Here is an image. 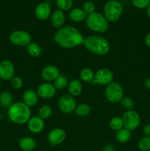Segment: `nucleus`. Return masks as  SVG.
<instances>
[{
  "mask_svg": "<svg viewBox=\"0 0 150 151\" xmlns=\"http://www.w3.org/2000/svg\"><path fill=\"white\" fill-rule=\"evenodd\" d=\"M53 40L62 48L72 49L83 44L85 38L74 27L63 26L56 31L53 35Z\"/></svg>",
  "mask_w": 150,
  "mask_h": 151,
  "instance_id": "nucleus-1",
  "label": "nucleus"
},
{
  "mask_svg": "<svg viewBox=\"0 0 150 151\" xmlns=\"http://www.w3.org/2000/svg\"><path fill=\"white\" fill-rule=\"evenodd\" d=\"M83 45L88 51L96 55H105L110 50V44L107 38L98 35H89L85 38Z\"/></svg>",
  "mask_w": 150,
  "mask_h": 151,
  "instance_id": "nucleus-2",
  "label": "nucleus"
},
{
  "mask_svg": "<svg viewBox=\"0 0 150 151\" xmlns=\"http://www.w3.org/2000/svg\"><path fill=\"white\" fill-rule=\"evenodd\" d=\"M9 119L17 125L27 123L32 116L31 109L23 102H16L13 103L7 111Z\"/></svg>",
  "mask_w": 150,
  "mask_h": 151,
  "instance_id": "nucleus-3",
  "label": "nucleus"
},
{
  "mask_svg": "<svg viewBox=\"0 0 150 151\" xmlns=\"http://www.w3.org/2000/svg\"><path fill=\"white\" fill-rule=\"evenodd\" d=\"M85 24L91 31L99 33L106 32L109 27L108 22L104 15L97 12H94L88 15L85 19Z\"/></svg>",
  "mask_w": 150,
  "mask_h": 151,
  "instance_id": "nucleus-4",
  "label": "nucleus"
},
{
  "mask_svg": "<svg viewBox=\"0 0 150 151\" xmlns=\"http://www.w3.org/2000/svg\"><path fill=\"white\" fill-rule=\"evenodd\" d=\"M123 13V5L118 0H110L104 7V16L108 22H116Z\"/></svg>",
  "mask_w": 150,
  "mask_h": 151,
  "instance_id": "nucleus-5",
  "label": "nucleus"
},
{
  "mask_svg": "<svg viewBox=\"0 0 150 151\" xmlns=\"http://www.w3.org/2000/svg\"><path fill=\"white\" fill-rule=\"evenodd\" d=\"M104 96L107 101L110 103H120L124 97L123 87L119 83L112 82L106 87L105 91H104Z\"/></svg>",
  "mask_w": 150,
  "mask_h": 151,
  "instance_id": "nucleus-6",
  "label": "nucleus"
},
{
  "mask_svg": "<svg viewBox=\"0 0 150 151\" xmlns=\"http://www.w3.org/2000/svg\"><path fill=\"white\" fill-rule=\"evenodd\" d=\"M124 128L128 131H132L138 128L141 123V116L134 110H127L122 116Z\"/></svg>",
  "mask_w": 150,
  "mask_h": 151,
  "instance_id": "nucleus-7",
  "label": "nucleus"
},
{
  "mask_svg": "<svg viewBox=\"0 0 150 151\" xmlns=\"http://www.w3.org/2000/svg\"><path fill=\"white\" fill-rule=\"evenodd\" d=\"M9 40L13 44L19 47H27L31 43L30 34L25 30H15L9 35Z\"/></svg>",
  "mask_w": 150,
  "mask_h": 151,
  "instance_id": "nucleus-8",
  "label": "nucleus"
},
{
  "mask_svg": "<svg viewBox=\"0 0 150 151\" xmlns=\"http://www.w3.org/2000/svg\"><path fill=\"white\" fill-rule=\"evenodd\" d=\"M58 107L60 110L64 114H71L74 112L76 107V103L74 97L69 94L62 95L58 100Z\"/></svg>",
  "mask_w": 150,
  "mask_h": 151,
  "instance_id": "nucleus-9",
  "label": "nucleus"
},
{
  "mask_svg": "<svg viewBox=\"0 0 150 151\" xmlns=\"http://www.w3.org/2000/svg\"><path fill=\"white\" fill-rule=\"evenodd\" d=\"M113 73L110 69L107 68H102L96 71L92 84L107 86L113 82Z\"/></svg>",
  "mask_w": 150,
  "mask_h": 151,
  "instance_id": "nucleus-10",
  "label": "nucleus"
},
{
  "mask_svg": "<svg viewBox=\"0 0 150 151\" xmlns=\"http://www.w3.org/2000/svg\"><path fill=\"white\" fill-rule=\"evenodd\" d=\"M15 76L14 64L9 60L0 62V78L3 81H10Z\"/></svg>",
  "mask_w": 150,
  "mask_h": 151,
  "instance_id": "nucleus-11",
  "label": "nucleus"
},
{
  "mask_svg": "<svg viewBox=\"0 0 150 151\" xmlns=\"http://www.w3.org/2000/svg\"><path fill=\"white\" fill-rule=\"evenodd\" d=\"M57 89L54 86L52 83L48 82H45L38 86L37 88V94L38 97L42 99H51L55 95Z\"/></svg>",
  "mask_w": 150,
  "mask_h": 151,
  "instance_id": "nucleus-12",
  "label": "nucleus"
},
{
  "mask_svg": "<svg viewBox=\"0 0 150 151\" xmlns=\"http://www.w3.org/2000/svg\"><path fill=\"white\" fill-rule=\"evenodd\" d=\"M66 137V132L60 128H56L51 130L48 134V141L51 146H57L62 144Z\"/></svg>",
  "mask_w": 150,
  "mask_h": 151,
  "instance_id": "nucleus-13",
  "label": "nucleus"
},
{
  "mask_svg": "<svg viewBox=\"0 0 150 151\" xmlns=\"http://www.w3.org/2000/svg\"><path fill=\"white\" fill-rule=\"evenodd\" d=\"M60 75V70L54 65H49L44 67L41 71V77L46 82H54Z\"/></svg>",
  "mask_w": 150,
  "mask_h": 151,
  "instance_id": "nucleus-14",
  "label": "nucleus"
},
{
  "mask_svg": "<svg viewBox=\"0 0 150 151\" xmlns=\"http://www.w3.org/2000/svg\"><path fill=\"white\" fill-rule=\"evenodd\" d=\"M45 127L44 120L38 116H31L27 122V128L30 132L33 134H39L42 132Z\"/></svg>",
  "mask_w": 150,
  "mask_h": 151,
  "instance_id": "nucleus-15",
  "label": "nucleus"
},
{
  "mask_svg": "<svg viewBox=\"0 0 150 151\" xmlns=\"http://www.w3.org/2000/svg\"><path fill=\"white\" fill-rule=\"evenodd\" d=\"M35 14L37 19L39 20H46L51 16V7L47 2L40 3L35 7Z\"/></svg>",
  "mask_w": 150,
  "mask_h": 151,
  "instance_id": "nucleus-16",
  "label": "nucleus"
},
{
  "mask_svg": "<svg viewBox=\"0 0 150 151\" xmlns=\"http://www.w3.org/2000/svg\"><path fill=\"white\" fill-rule=\"evenodd\" d=\"M50 21L51 24L56 29H60L63 27L66 21V16H65L63 11L60 10H55L51 13L50 16Z\"/></svg>",
  "mask_w": 150,
  "mask_h": 151,
  "instance_id": "nucleus-17",
  "label": "nucleus"
},
{
  "mask_svg": "<svg viewBox=\"0 0 150 151\" xmlns=\"http://www.w3.org/2000/svg\"><path fill=\"white\" fill-rule=\"evenodd\" d=\"M38 95L36 91L31 88H28L24 91L23 94V103L29 108L33 107L38 103Z\"/></svg>",
  "mask_w": 150,
  "mask_h": 151,
  "instance_id": "nucleus-18",
  "label": "nucleus"
},
{
  "mask_svg": "<svg viewBox=\"0 0 150 151\" xmlns=\"http://www.w3.org/2000/svg\"><path fill=\"white\" fill-rule=\"evenodd\" d=\"M68 91L69 94L74 97H78L82 91V84L78 79H73L68 84Z\"/></svg>",
  "mask_w": 150,
  "mask_h": 151,
  "instance_id": "nucleus-19",
  "label": "nucleus"
},
{
  "mask_svg": "<svg viewBox=\"0 0 150 151\" xmlns=\"http://www.w3.org/2000/svg\"><path fill=\"white\" fill-rule=\"evenodd\" d=\"M19 147L24 151H32L36 147L35 140L32 137H23L19 140Z\"/></svg>",
  "mask_w": 150,
  "mask_h": 151,
  "instance_id": "nucleus-20",
  "label": "nucleus"
},
{
  "mask_svg": "<svg viewBox=\"0 0 150 151\" xmlns=\"http://www.w3.org/2000/svg\"><path fill=\"white\" fill-rule=\"evenodd\" d=\"M87 16H88L87 13L82 9L79 8V7L72 9L69 13V17H70L71 20L74 22H76V23L85 20Z\"/></svg>",
  "mask_w": 150,
  "mask_h": 151,
  "instance_id": "nucleus-21",
  "label": "nucleus"
},
{
  "mask_svg": "<svg viewBox=\"0 0 150 151\" xmlns=\"http://www.w3.org/2000/svg\"><path fill=\"white\" fill-rule=\"evenodd\" d=\"M13 98L9 91H3L0 94V106L4 109H9L13 105Z\"/></svg>",
  "mask_w": 150,
  "mask_h": 151,
  "instance_id": "nucleus-22",
  "label": "nucleus"
},
{
  "mask_svg": "<svg viewBox=\"0 0 150 151\" xmlns=\"http://www.w3.org/2000/svg\"><path fill=\"white\" fill-rule=\"evenodd\" d=\"M79 77H80L81 80L84 82L92 83L94 80V77H95V73H94L92 69L86 67L84 68L80 71Z\"/></svg>",
  "mask_w": 150,
  "mask_h": 151,
  "instance_id": "nucleus-23",
  "label": "nucleus"
},
{
  "mask_svg": "<svg viewBox=\"0 0 150 151\" xmlns=\"http://www.w3.org/2000/svg\"><path fill=\"white\" fill-rule=\"evenodd\" d=\"M26 50L29 55L33 58H37L41 55V47L38 44L35 42H31L26 47Z\"/></svg>",
  "mask_w": 150,
  "mask_h": 151,
  "instance_id": "nucleus-24",
  "label": "nucleus"
},
{
  "mask_svg": "<svg viewBox=\"0 0 150 151\" xmlns=\"http://www.w3.org/2000/svg\"><path fill=\"white\" fill-rule=\"evenodd\" d=\"M131 131L123 128L119 131H116V139L119 143H126L130 139Z\"/></svg>",
  "mask_w": 150,
  "mask_h": 151,
  "instance_id": "nucleus-25",
  "label": "nucleus"
},
{
  "mask_svg": "<svg viewBox=\"0 0 150 151\" xmlns=\"http://www.w3.org/2000/svg\"><path fill=\"white\" fill-rule=\"evenodd\" d=\"M91 107L88 104L80 103L76 106L74 112L77 116L84 117V116H87L88 115H89V114L91 113Z\"/></svg>",
  "mask_w": 150,
  "mask_h": 151,
  "instance_id": "nucleus-26",
  "label": "nucleus"
},
{
  "mask_svg": "<svg viewBox=\"0 0 150 151\" xmlns=\"http://www.w3.org/2000/svg\"><path fill=\"white\" fill-rule=\"evenodd\" d=\"M69 81L64 75L60 74L58 78L53 82V85L57 90H63L68 86Z\"/></svg>",
  "mask_w": 150,
  "mask_h": 151,
  "instance_id": "nucleus-27",
  "label": "nucleus"
},
{
  "mask_svg": "<svg viewBox=\"0 0 150 151\" xmlns=\"http://www.w3.org/2000/svg\"><path fill=\"white\" fill-rule=\"evenodd\" d=\"M52 114V109L48 105H43L38 110V115L41 119H49Z\"/></svg>",
  "mask_w": 150,
  "mask_h": 151,
  "instance_id": "nucleus-28",
  "label": "nucleus"
},
{
  "mask_svg": "<svg viewBox=\"0 0 150 151\" xmlns=\"http://www.w3.org/2000/svg\"><path fill=\"white\" fill-rule=\"evenodd\" d=\"M110 127L113 131H118L124 128L122 118L120 116H114L110 121Z\"/></svg>",
  "mask_w": 150,
  "mask_h": 151,
  "instance_id": "nucleus-29",
  "label": "nucleus"
},
{
  "mask_svg": "<svg viewBox=\"0 0 150 151\" xmlns=\"http://www.w3.org/2000/svg\"><path fill=\"white\" fill-rule=\"evenodd\" d=\"M55 2L59 10L62 11H68L71 10L73 6L72 0H55Z\"/></svg>",
  "mask_w": 150,
  "mask_h": 151,
  "instance_id": "nucleus-30",
  "label": "nucleus"
},
{
  "mask_svg": "<svg viewBox=\"0 0 150 151\" xmlns=\"http://www.w3.org/2000/svg\"><path fill=\"white\" fill-rule=\"evenodd\" d=\"M138 148L141 151L150 150V137H144L138 142Z\"/></svg>",
  "mask_w": 150,
  "mask_h": 151,
  "instance_id": "nucleus-31",
  "label": "nucleus"
},
{
  "mask_svg": "<svg viewBox=\"0 0 150 151\" xmlns=\"http://www.w3.org/2000/svg\"><path fill=\"white\" fill-rule=\"evenodd\" d=\"M120 103L121 104L122 107L126 109V111L132 110V109L135 106V102L129 97H124Z\"/></svg>",
  "mask_w": 150,
  "mask_h": 151,
  "instance_id": "nucleus-32",
  "label": "nucleus"
},
{
  "mask_svg": "<svg viewBox=\"0 0 150 151\" xmlns=\"http://www.w3.org/2000/svg\"><path fill=\"white\" fill-rule=\"evenodd\" d=\"M10 85L15 89H21L24 86V81L19 76H14L10 79Z\"/></svg>",
  "mask_w": 150,
  "mask_h": 151,
  "instance_id": "nucleus-33",
  "label": "nucleus"
},
{
  "mask_svg": "<svg viewBox=\"0 0 150 151\" xmlns=\"http://www.w3.org/2000/svg\"><path fill=\"white\" fill-rule=\"evenodd\" d=\"M132 4L138 9L146 8L150 4V0H131Z\"/></svg>",
  "mask_w": 150,
  "mask_h": 151,
  "instance_id": "nucleus-34",
  "label": "nucleus"
},
{
  "mask_svg": "<svg viewBox=\"0 0 150 151\" xmlns=\"http://www.w3.org/2000/svg\"><path fill=\"white\" fill-rule=\"evenodd\" d=\"M82 10L87 13V15L91 14L95 12V4L91 1H85L82 5Z\"/></svg>",
  "mask_w": 150,
  "mask_h": 151,
  "instance_id": "nucleus-35",
  "label": "nucleus"
},
{
  "mask_svg": "<svg viewBox=\"0 0 150 151\" xmlns=\"http://www.w3.org/2000/svg\"><path fill=\"white\" fill-rule=\"evenodd\" d=\"M143 132L146 137H150V124L144 125V128H143Z\"/></svg>",
  "mask_w": 150,
  "mask_h": 151,
  "instance_id": "nucleus-36",
  "label": "nucleus"
},
{
  "mask_svg": "<svg viewBox=\"0 0 150 151\" xmlns=\"http://www.w3.org/2000/svg\"><path fill=\"white\" fill-rule=\"evenodd\" d=\"M102 151H116V149L112 144H107L103 147Z\"/></svg>",
  "mask_w": 150,
  "mask_h": 151,
  "instance_id": "nucleus-37",
  "label": "nucleus"
},
{
  "mask_svg": "<svg viewBox=\"0 0 150 151\" xmlns=\"http://www.w3.org/2000/svg\"><path fill=\"white\" fill-rule=\"evenodd\" d=\"M144 86L146 89L150 90V78H147V79H146L145 81H144Z\"/></svg>",
  "mask_w": 150,
  "mask_h": 151,
  "instance_id": "nucleus-38",
  "label": "nucleus"
},
{
  "mask_svg": "<svg viewBox=\"0 0 150 151\" xmlns=\"http://www.w3.org/2000/svg\"><path fill=\"white\" fill-rule=\"evenodd\" d=\"M145 44H146V45L147 46V47H149V48H150V32H149V33L146 35V36Z\"/></svg>",
  "mask_w": 150,
  "mask_h": 151,
  "instance_id": "nucleus-39",
  "label": "nucleus"
},
{
  "mask_svg": "<svg viewBox=\"0 0 150 151\" xmlns=\"http://www.w3.org/2000/svg\"><path fill=\"white\" fill-rule=\"evenodd\" d=\"M146 13L148 17L150 19V4L146 7Z\"/></svg>",
  "mask_w": 150,
  "mask_h": 151,
  "instance_id": "nucleus-40",
  "label": "nucleus"
},
{
  "mask_svg": "<svg viewBox=\"0 0 150 151\" xmlns=\"http://www.w3.org/2000/svg\"><path fill=\"white\" fill-rule=\"evenodd\" d=\"M1 83H0V89H1Z\"/></svg>",
  "mask_w": 150,
  "mask_h": 151,
  "instance_id": "nucleus-41",
  "label": "nucleus"
}]
</instances>
